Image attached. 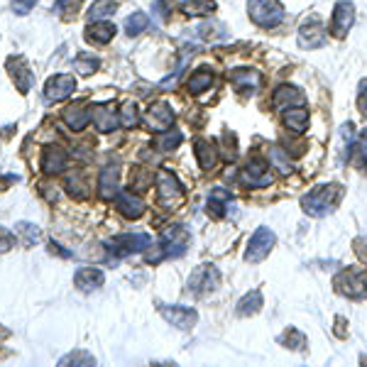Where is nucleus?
<instances>
[{
	"label": "nucleus",
	"mask_w": 367,
	"mask_h": 367,
	"mask_svg": "<svg viewBox=\"0 0 367 367\" xmlns=\"http://www.w3.org/2000/svg\"><path fill=\"white\" fill-rule=\"evenodd\" d=\"M91 120H94L99 133H113L120 125V115L115 113L113 103H99L91 108Z\"/></svg>",
	"instance_id": "nucleus-15"
},
{
	"label": "nucleus",
	"mask_w": 367,
	"mask_h": 367,
	"mask_svg": "<svg viewBox=\"0 0 367 367\" xmlns=\"http://www.w3.org/2000/svg\"><path fill=\"white\" fill-rule=\"evenodd\" d=\"M147 25H150V17H147L145 12H133V15L125 20V32H128L130 37H137L140 32L147 30Z\"/></svg>",
	"instance_id": "nucleus-35"
},
{
	"label": "nucleus",
	"mask_w": 367,
	"mask_h": 367,
	"mask_svg": "<svg viewBox=\"0 0 367 367\" xmlns=\"http://www.w3.org/2000/svg\"><path fill=\"white\" fill-rule=\"evenodd\" d=\"M115 208L125 218H140L145 213V201L133 191H118L115 194Z\"/></svg>",
	"instance_id": "nucleus-18"
},
{
	"label": "nucleus",
	"mask_w": 367,
	"mask_h": 367,
	"mask_svg": "<svg viewBox=\"0 0 367 367\" xmlns=\"http://www.w3.org/2000/svg\"><path fill=\"white\" fill-rule=\"evenodd\" d=\"M150 245H152V238L147 233H123V235H115L113 240H108V253L113 259H118L135 253H145Z\"/></svg>",
	"instance_id": "nucleus-5"
},
{
	"label": "nucleus",
	"mask_w": 367,
	"mask_h": 367,
	"mask_svg": "<svg viewBox=\"0 0 367 367\" xmlns=\"http://www.w3.org/2000/svg\"><path fill=\"white\" fill-rule=\"evenodd\" d=\"M15 238L20 240V245L32 248V245H37L42 240V233H40V228H37L35 223L20 221V223H15Z\"/></svg>",
	"instance_id": "nucleus-27"
},
{
	"label": "nucleus",
	"mask_w": 367,
	"mask_h": 367,
	"mask_svg": "<svg viewBox=\"0 0 367 367\" xmlns=\"http://www.w3.org/2000/svg\"><path fill=\"white\" fill-rule=\"evenodd\" d=\"M272 167H269L267 160H262V157H250L248 164H245L243 169V181L248 184V187H255V189H262V187H269L272 184Z\"/></svg>",
	"instance_id": "nucleus-9"
},
{
	"label": "nucleus",
	"mask_w": 367,
	"mask_h": 367,
	"mask_svg": "<svg viewBox=\"0 0 367 367\" xmlns=\"http://www.w3.org/2000/svg\"><path fill=\"white\" fill-rule=\"evenodd\" d=\"M118 164H108L103 171H101V179H99V191L101 198H113L118 194Z\"/></svg>",
	"instance_id": "nucleus-25"
},
{
	"label": "nucleus",
	"mask_w": 367,
	"mask_h": 367,
	"mask_svg": "<svg viewBox=\"0 0 367 367\" xmlns=\"http://www.w3.org/2000/svg\"><path fill=\"white\" fill-rule=\"evenodd\" d=\"M49 253H52V255L57 253V255H62V257H71V253H69V250H62L59 245H54V243L49 245Z\"/></svg>",
	"instance_id": "nucleus-45"
},
{
	"label": "nucleus",
	"mask_w": 367,
	"mask_h": 367,
	"mask_svg": "<svg viewBox=\"0 0 367 367\" xmlns=\"http://www.w3.org/2000/svg\"><path fill=\"white\" fill-rule=\"evenodd\" d=\"M115 25L113 22H91V25L86 27V40L88 42H94V44H108L110 40L115 37Z\"/></svg>",
	"instance_id": "nucleus-24"
},
{
	"label": "nucleus",
	"mask_w": 367,
	"mask_h": 367,
	"mask_svg": "<svg viewBox=\"0 0 367 367\" xmlns=\"http://www.w3.org/2000/svg\"><path fill=\"white\" fill-rule=\"evenodd\" d=\"M284 123L291 133H304L309 125V110L306 108H284Z\"/></svg>",
	"instance_id": "nucleus-29"
},
{
	"label": "nucleus",
	"mask_w": 367,
	"mask_h": 367,
	"mask_svg": "<svg viewBox=\"0 0 367 367\" xmlns=\"http://www.w3.org/2000/svg\"><path fill=\"white\" fill-rule=\"evenodd\" d=\"M352 245H355V253H357V257H360L362 262H367V238H357Z\"/></svg>",
	"instance_id": "nucleus-43"
},
{
	"label": "nucleus",
	"mask_w": 367,
	"mask_h": 367,
	"mask_svg": "<svg viewBox=\"0 0 367 367\" xmlns=\"http://www.w3.org/2000/svg\"><path fill=\"white\" fill-rule=\"evenodd\" d=\"M323 44H326V27H323L318 15H311L299 27V47L316 49V47H323Z\"/></svg>",
	"instance_id": "nucleus-10"
},
{
	"label": "nucleus",
	"mask_w": 367,
	"mask_h": 367,
	"mask_svg": "<svg viewBox=\"0 0 367 367\" xmlns=\"http://www.w3.org/2000/svg\"><path fill=\"white\" fill-rule=\"evenodd\" d=\"M259 309H262V294H259V289H253L238 301L235 311H238V316H255Z\"/></svg>",
	"instance_id": "nucleus-30"
},
{
	"label": "nucleus",
	"mask_w": 367,
	"mask_h": 367,
	"mask_svg": "<svg viewBox=\"0 0 367 367\" xmlns=\"http://www.w3.org/2000/svg\"><path fill=\"white\" fill-rule=\"evenodd\" d=\"M15 243H17L15 233H10L8 228L0 225V253H8V250H12V248H15Z\"/></svg>",
	"instance_id": "nucleus-39"
},
{
	"label": "nucleus",
	"mask_w": 367,
	"mask_h": 367,
	"mask_svg": "<svg viewBox=\"0 0 367 367\" xmlns=\"http://www.w3.org/2000/svg\"><path fill=\"white\" fill-rule=\"evenodd\" d=\"M355 22V6H352L350 0H341L336 3L333 8V17H331V32L336 37H345L348 30L352 27Z\"/></svg>",
	"instance_id": "nucleus-14"
},
{
	"label": "nucleus",
	"mask_w": 367,
	"mask_h": 367,
	"mask_svg": "<svg viewBox=\"0 0 367 367\" xmlns=\"http://www.w3.org/2000/svg\"><path fill=\"white\" fill-rule=\"evenodd\" d=\"M338 294L348 299H367V272L365 269H343L333 280Z\"/></svg>",
	"instance_id": "nucleus-4"
},
{
	"label": "nucleus",
	"mask_w": 367,
	"mask_h": 367,
	"mask_svg": "<svg viewBox=\"0 0 367 367\" xmlns=\"http://www.w3.org/2000/svg\"><path fill=\"white\" fill-rule=\"evenodd\" d=\"M105 282V274L101 272V269L96 267H81L76 274H74V284L78 287L81 291H94V289H101Z\"/></svg>",
	"instance_id": "nucleus-20"
},
{
	"label": "nucleus",
	"mask_w": 367,
	"mask_h": 367,
	"mask_svg": "<svg viewBox=\"0 0 367 367\" xmlns=\"http://www.w3.org/2000/svg\"><path fill=\"white\" fill-rule=\"evenodd\" d=\"M216 0H184L181 3V12L189 17H203V15H211L216 10Z\"/></svg>",
	"instance_id": "nucleus-28"
},
{
	"label": "nucleus",
	"mask_w": 367,
	"mask_h": 367,
	"mask_svg": "<svg viewBox=\"0 0 367 367\" xmlns=\"http://www.w3.org/2000/svg\"><path fill=\"white\" fill-rule=\"evenodd\" d=\"M269 164H277V169H280L282 174H289L291 171L289 157H287L280 147H272V150H269Z\"/></svg>",
	"instance_id": "nucleus-38"
},
{
	"label": "nucleus",
	"mask_w": 367,
	"mask_h": 367,
	"mask_svg": "<svg viewBox=\"0 0 367 367\" xmlns=\"http://www.w3.org/2000/svg\"><path fill=\"white\" fill-rule=\"evenodd\" d=\"M62 118H64V123L74 130V133H81V130L91 123V108H88V105L81 101V103L69 105V108L62 113Z\"/></svg>",
	"instance_id": "nucleus-19"
},
{
	"label": "nucleus",
	"mask_w": 367,
	"mask_h": 367,
	"mask_svg": "<svg viewBox=\"0 0 367 367\" xmlns=\"http://www.w3.org/2000/svg\"><path fill=\"white\" fill-rule=\"evenodd\" d=\"M160 314L164 316L167 323H171V326L179 328V331H191V328L196 326V321H198V314L194 309H189V306L160 304Z\"/></svg>",
	"instance_id": "nucleus-11"
},
{
	"label": "nucleus",
	"mask_w": 367,
	"mask_h": 367,
	"mask_svg": "<svg viewBox=\"0 0 367 367\" xmlns=\"http://www.w3.org/2000/svg\"><path fill=\"white\" fill-rule=\"evenodd\" d=\"M181 140H184V135L179 133V130H171V133H162L160 137L155 140V147L160 152H171V150H176V147L181 145Z\"/></svg>",
	"instance_id": "nucleus-33"
},
{
	"label": "nucleus",
	"mask_w": 367,
	"mask_h": 367,
	"mask_svg": "<svg viewBox=\"0 0 367 367\" xmlns=\"http://www.w3.org/2000/svg\"><path fill=\"white\" fill-rule=\"evenodd\" d=\"M155 181H157V201H160V206L174 208L184 198V187H181L179 179L169 169L157 171Z\"/></svg>",
	"instance_id": "nucleus-6"
},
{
	"label": "nucleus",
	"mask_w": 367,
	"mask_h": 367,
	"mask_svg": "<svg viewBox=\"0 0 367 367\" xmlns=\"http://www.w3.org/2000/svg\"><path fill=\"white\" fill-rule=\"evenodd\" d=\"M152 10H155V17L160 22H164L167 17H169V10H171V6H169V0H157L155 3V8H152Z\"/></svg>",
	"instance_id": "nucleus-41"
},
{
	"label": "nucleus",
	"mask_w": 367,
	"mask_h": 367,
	"mask_svg": "<svg viewBox=\"0 0 367 367\" xmlns=\"http://www.w3.org/2000/svg\"><path fill=\"white\" fill-rule=\"evenodd\" d=\"M140 123V110L135 103H125L123 110H120V125L123 128H135V125Z\"/></svg>",
	"instance_id": "nucleus-37"
},
{
	"label": "nucleus",
	"mask_w": 367,
	"mask_h": 367,
	"mask_svg": "<svg viewBox=\"0 0 367 367\" xmlns=\"http://www.w3.org/2000/svg\"><path fill=\"white\" fill-rule=\"evenodd\" d=\"M76 91V78L71 74H57L44 86V101L47 103H59V101L69 99Z\"/></svg>",
	"instance_id": "nucleus-12"
},
{
	"label": "nucleus",
	"mask_w": 367,
	"mask_h": 367,
	"mask_svg": "<svg viewBox=\"0 0 367 367\" xmlns=\"http://www.w3.org/2000/svg\"><path fill=\"white\" fill-rule=\"evenodd\" d=\"M343 189L338 184H321V187L311 189L306 196H301V208L304 213L314 218H323L336 208L338 198H341Z\"/></svg>",
	"instance_id": "nucleus-2"
},
{
	"label": "nucleus",
	"mask_w": 367,
	"mask_h": 367,
	"mask_svg": "<svg viewBox=\"0 0 367 367\" xmlns=\"http://www.w3.org/2000/svg\"><path fill=\"white\" fill-rule=\"evenodd\" d=\"M12 181H17V176H3L0 179V191H6V187H10Z\"/></svg>",
	"instance_id": "nucleus-46"
},
{
	"label": "nucleus",
	"mask_w": 367,
	"mask_h": 367,
	"mask_svg": "<svg viewBox=\"0 0 367 367\" xmlns=\"http://www.w3.org/2000/svg\"><path fill=\"white\" fill-rule=\"evenodd\" d=\"M115 10H118V3H115V0H96L94 6L88 8V22L105 20V17L113 15Z\"/></svg>",
	"instance_id": "nucleus-31"
},
{
	"label": "nucleus",
	"mask_w": 367,
	"mask_h": 367,
	"mask_svg": "<svg viewBox=\"0 0 367 367\" xmlns=\"http://www.w3.org/2000/svg\"><path fill=\"white\" fill-rule=\"evenodd\" d=\"M272 103L277 105V108H291V105H304L306 103V96L301 88L296 86H280L277 91H274L272 96Z\"/></svg>",
	"instance_id": "nucleus-21"
},
{
	"label": "nucleus",
	"mask_w": 367,
	"mask_h": 367,
	"mask_svg": "<svg viewBox=\"0 0 367 367\" xmlns=\"http://www.w3.org/2000/svg\"><path fill=\"white\" fill-rule=\"evenodd\" d=\"M59 365H62V367H67V365L88 367V365H96V357L91 355V352H86V350H74V352H69V355H64L62 360H59Z\"/></svg>",
	"instance_id": "nucleus-36"
},
{
	"label": "nucleus",
	"mask_w": 367,
	"mask_h": 367,
	"mask_svg": "<svg viewBox=\"0 0 367 367\" xmlns=\"http://www.w3.org/2000/svg\"><path fill=\"white\" fill-rule=\"evenodd\" d=\"M248 12H250V20L255 25L264 27V30L277 27L284 20V6H282L280 0H250Z\"/></svg>",
	"instance_id": "nucleus-3"
},
{
	"label": "nucleus",
	"mask_w": 367,
	"mask_h": 367,
	"mask_svg": "<svg viewBox=\"0 0 367 367\" xmlns=\"http://www.w3.org/2000/svg\"><path fill=\"white\" fill-rule=\"evenodd\" d=\"M221 284V272L216 269V264H198L189 277V291L191 294H206L213 291Z\"/></svg>",
	"instance_id": "nucleus-8"
},
{
	"label": "nucleus",
	"mask_w": 367,
	"mask_h": 367,
	"mask_svg": "<svg viewBox=\"0 0 367 367\" xmlns=\"http://www.w3.org/2000/svg\"><path fill=\"white\" fill-rule=\"evenodd\" d=\"M37 0H12V10L17 12V15H27V12L35 8Z\"/></svg>",
	"instance_id": "nucleus-42"
},
{
	"label": "nucleus",
	"mask_w": 367,
	"mask_h": 367,
	"mask_svg": "<svg viewBox=\"0 0 367 367\" xmlns=\"http://www.w3.org/2000/svg\"><path fill=\"white\" fill-rule=\"evenodd\" d=\"M211 83H213V74L208 71V69H198V71L191 74V78H189V91H191V94H201V91L211 88Z\"/></svg>",
	"instance_id": "nucleus-34"
},
{
	"label": "nucleus",
	"mask_w": 367,
	"mask_h": 367,
	"mask_svg": "<svg viewBox=\"0 0 367 367\" xmlns=\"http://www.w3.org/2000/svg\"><path fill=\"white\" fill-rule=\"evenodd\" d=\"M230 83L240 91H245V94H255L259 88V74L253 71V69H235L230 74Z\"/></svg>",
	"instance_id": "nucleus-23"
},
{
	"label": "nucleus",
	"mask_w": 367,
	"mask_h": 367,
	"mask_svg": "<svg viewBox=\"0 0 367 367\" xmlns=\"http://www.w3.org/2000/svg\"><path fill=\"white\" fill-rule=\"evenodd\" d=\"M189 240H191V235H189V230L184 225L164 228L160 235V243L155 245V250H147V255H145L147 262L157 264L164 257H181V255L187 253Z\"/></svg>",
	"instance_id": "nucleus-1"
},
{
	"label": "nucleus",
	"mask_w": 367,
	"mask_h": 367,
	"mask_svg": "<svg viewBox=\"0 0 367 367\" xmlns=\"http://www.w3.org/2000/svg\"><path fill=\"white\" fill-rule=\"evenodd\" d=\"M74 67H76V71L83 74V76H91V74L101 69V59L94 57V54H88V52H81L76 57V62H74Z\"/></svg>",
	"instance_id": "nucleus-32"
},
{
	"label": "nucleus",
	"mask_w": 367,
	"mask_h": 367,
	"mask_svg": "<svg viewBox=\"0 0 367 367\" xmlns=\"http://www.w3.org/2000/svg\"><path fill=\"white\" fill-rule=\"evenodd\" d=\"M360 110L367 115V83H362V91H360Z\"/></svg>",
	"instance_id": "nucleus-44"
},
{
	"label": "nucleus",
	"mask_w": 367,
	"mask_h": 367,
	"mask_svg": "<svg viewBox=\"0 0 367 367\" xmlns=\"http://www.w3.org/2000/svg\"><path fill=\"white\" fill-rule=\"evenodd\" d=\"M196 150H194V155H196V162H198V167L201 169H213L216 167V162H218V150H216V145H213L211 140H196Z\"/></svg>",
	"instance_id": "nucleus-26"
},
{
	"label": "nucleus",
	"mask_w": 367,
	"mask_h": 367,
	"mask_svg": "<svg viewBox=\"0 0 367 367\" xmlns=\"http://www.w3.org/2000/svg\"><path fill=\"white\" fill-rule=\"evenodd\" d=\"M355 150H357V162H360V167H365L367 169V130L357 137Z\"/></svg>",
	"instance_id": "nucleus-40"
},
{
	"label": "nucleus",
	"mask_w": 367,
	"mask_h": 367,
	"mask_svg": "<svg viewBox=\"0 0 367 367\" xmlns=\"http://www.w3.org/2000/svg\"><path fill=\"white\" fill-rule=\"evenodd\" d=\"M206 211L211 218H223L225 216V208L230 206V191L223 187H216L211 189V194H208V203H206Z\"/></svg>",
	"instance_id": "nucleus-22"
},
{
	"label": "nucleus",
	"mask_w": 367,
	"mask_h": 367,
	"mask_svg": "<svg viewBox=\"0 0 367 367\" xmlns=\"http://www.w3.org/2000/svg\"><path fill=\"white\" fill-rule=\"evenodd\" d=\"M67 164H69V152L67 150H62V147H57V145L44 147L42 160H40L42 171H47V174H57V171L67 169Z\"/></svg>",
	"instance_id": "nucleus-16"
},
{
	"label": "nucleus",
	"mask_w": 367,
	"mask_h": 367,
	"mask_svg": "<svg viewBox=\"0 0 367 367\" xmlns=\"http://www.w3.org/2000/svg\"><path fill=\"white\" fill-rule=\"evenodd\" d=\"M147 123H150V128L155 130V133L169 130L171 123H174V110H171V105L164 103V101L150 105V110H147Z\"/></svg>",
	"instance_id": "nucleus-17"
},
{
	"label": "nucleus",
	"mask_w": 367,
	"mask_h": 367,
	"mask_svg": "<svg viewBox=\"0 0 367 367\" xmlns=\"http://www.w3.org/2000/svg\"><path fill=\"white\" fill-rule=\"evenodd\" d=\"M8 74L15 81V88L22 96L30 94L32 83H35V74L30 71V64H27L25 57H10L8 59Z\"/></svg>",
	"instance_id": "nucleus-13"
},
{
	"label": "nucleus",
	"mask_w": 367,
	"mask_h": 367,
	"mask_svg": "<svg viewBox=\"0 0 367 367\" xmlns=\"http://www.w3.org/2000/svg\"><path fill=\"white\" fill-rule=\"evenodd\" d=\"M274 243H277V235H274L269 228H257L255 235L250 238L248 250H245V262H250V264L262 262V259L272 253Z\"/></svg>",
	"instance_id": "nucleus-7"
}]
</instances>
